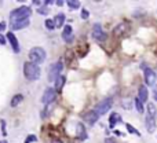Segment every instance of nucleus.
Listing matches in <instances>:
<instances>
[{"label": "nucleus", "mask_w": 157, "mask_h": 143, "mask_svg": "<svg viewBox=\"0 0 157 143\" xmlns=\"http://www.w3.org/2000/svg\"><path fill=\"white\" fill-rule=\"evenodd\" d=\"M30 15H32V8L28 6H21V7H18V8H15L14 11H11L10 21H11V23H13V22H17V21L29 20Z\"/></svg>", "instance_id": "nucleus-1"}, {"label": "nucleus", "mask_w": 157, "mask_h": 143, "mask_svg": "<svg viewBox=\"0 0 157 143\" xmlns=\"http://www.w3.org/2000/svg\"><path fill=\"white\" fill-rule=\"evenodd\" d=\"M23 75L28 80L30 81H35L37 78L40 77V68L32 62H25V65H23Z\"/></svg>", "instance_id": "nucleus-2"}, {"label": "nucleus", "mask_w": 157, "mask_h": 143, "mask_svg": "<svg viewBox=\"0 0 157 143\" xmlns=\"http://www.w3.org/2000/svg\"><path fill=\"white\" fill-rule=\"evenodd\" d=\"M46 56H47V54L42 47H33V48L29 51V59H30L32 63H35V65L43 63V62L46 61Z\"/></svg>", "instance_id": "nucleus-3"}, {"label": "nucleus", "mask_w": 157, "mask_h": 143, "mask_svg": "<svg viewBox=\"0 0 157 143\" xmlns=\"http://www.w3.org/2000/svg\"><path fill=\"white\" fill-rule=\"evenodd\" d=\"M63 69V63L61 61L55 62L50 66V70H48V80L50 81H55L57 78L61 76V72Z\"/></svg>", "instance_id": "nucleus-4"}, {"label": "nucleus", "mask_w": 157, "mask_h": 143, "mask_svg": "<svg viewBox=\"0 0 157 143\" xmlns=\"http://www.w3.org/2000/svg\"><path fill=\"white\" fill-rule=\"evenodd\" d=\"M112 103H113V99H112L110 96H108V98H105L103 101H101L97 106H95V109L94 110L97 111V113L99 114V116H102V114H105V113H108L109 110H110V107H112Z\"/></svg>", "instance_id": "nucleus-5"}, {"label": "nucleus", "mask_w": 157, "mask_h": 143, "mask_svg": "<svg viewBox=\"0 0 157 143\" xmlns=\"http://www.w3.org/2000/svg\"><path fill=\"white\" fill-rule=\"evenodd\" d=\"M143 77H145V84L147 87H152V85L156 84V80H157V76H156V72L150 68H146L143 72Z\"/></svg>", "instance_id": "nucleus-6"}, {"label": "nucleus", "mask_w": 157, "mask_h": 143, "mask_svg": "<svg viewBox=\"0 0 157 143\" xmlns=\"http://www.w3.org/2000/svg\"><path fill=\"white\" fill-rule=\"evenodd\" d=\"M92 37L97 41H105L106 40V33L103 32L101 23H98V22L94 23V26H92Z\"/></svg>", "instance_id": "nucleus-7"}, {"label": "nucleus", "mask_w": 157, "mask_h": 143, "mask_svg": "<svg viewBox=\"0 0 157 143\" xmlns=\"http://www.w3.org/2000/svg\"><path fill=\"white\" fill-rule=\"evenodd\" d=\"M55 98H57L55 88H47L46 91H44V94H43V96H42V102L44 105H50L55 101Z\"/></svg>", "instance_id": "nucleus-8"}, {"label": "nucleus", "mask_w": 157, "mask_h": 143, "mask_svg": "<svg viewBox=\"0 0 157 143\" xmlns=\"http://www.w3.org/2000/svg\"><path fill=\"white\" fill-rule=\"evenodd\" d=\"M83 118H84V121L87 124H90V125H94V124L98 121L99 114L97 113L95 110H90V111H87V113L83 116Z\"/></svg>", "instance_id": "nucleus-9"}, {"label": "nucleus", "mask_w": 157, "mask_h": 143, "mask_svg": "<svg viewBox=\"0 0 157 143\" xmlns=\"http://www.w3.org/2000/svg\"><path fill=\"white\" fill-rule=\"evenodd\" d=\"M8 41H10V44H11V47H13V50H14V52H20V46H18V40H17V37L14 36V33L13 32H8L7 33V37H6Z\"/></svg>", "instance_id": "nucleus-10"}, {"label": "nucleus", "mask_w": 157, "mask_h": 143, "mask_svg": "<svg viewBox=\"0 0 157 143\" xmlns=\"http://www.w3.org/2000/svg\"><path fill=\"white\" fill-rule=\"evenodd\" d=\"M62 37L63 40H65L66 43H70L73 39V29L70 25H65V28H63L62 30Z\"/></svg>", "instance_id": "nucleus-11"}, {"label": "nucleus", "mask_w": 157, "mask_h": 143, "mask_svg": "<svg viewBox=\"0 0 157 143\" xmlns=\"http://www.w3.org/2000/svg\"><path fill=\"white\" fill-rule=\"evenodd\" d=\"M145 124H146V131L147 132L153 133L156 131V118L150 117V116H146L145 118Z\"/></svg>", "instance_id": "nucleus-12"}, {"label": "nucleus", "mask_w": 157, "mask_h": 143, "mask_svg": "<svg viewBox=\"0 0 157 143\" xmlns=\"http://www.w3.org/2000/svg\"><path fill=\"white\" fill-rule=\"evenodd\" d=\"M139 94H138V99L142 102V103H145V102H147V96H149V92H147V87L146 85H141L139 87Z\"/></svg>", "instance_id": "nucleus-13"}, {"label": "nucleus", "mask_w": 157, "mask_h": 143, "mask_svg": "<svg viewBox=\"0 0 157 143\" xmlns=\"http://www.w3.org/2000/svg\"><path fill=\"white\" fill-rule=\"evenodd\" d=\"M29 25V20H22V21H17V22L11 23V29L13 30H21L23 28Z\"/></svg>", "instance_id": "nucleus-14"}, {"label": "nucleus", "mask_w": 157, "mask_h": 143, "mask_svg": "<svg viewBox=\"0 0 157 143\" xmlns=\"http://www.w3.org/2000/svg\"><path fill=\"white\" fill-rule=\"evenodd\" d=\"M125 29H127V23H125V22H120L115 28V29H113V35H115L116 37H120V36L125 32Z\"/></svg>", "instance_id": "nucleus-15"}, {"label": "nucleus", "mask_w": 157, "mask_h": 143, "mask_svg": "<svg viewBox=\"0 0 157 143\" xmlns=\"http://www.w3.org/2000/svg\"><path fill=\"white\" fill-rule=\"evenodd\" d=\"M121 121V117L119 113H112L110 117H109V125H110V128H115L116 124L120 123Z\"/></svg>", "instance_id": "nucleus-16"}, {"label": "nucleus", "mask_w": 157, "mask_h": 143, "mask_svg": "<svg viewBox=\"0 0 157 143\" xmlns=\"http://www.w3.org/2000/svg\"><path fill=\"white\" fill-rule=\"evenodd\" d=\"M22 101H23V95H22V94H17V95H14L13 99H11V102H10L11 107H17Z\"/></svg>", "instance_id": "nucleus-17"}, {"label": "nucleus", "mask_w": 157, "mask_h": 143, "mask_svg": "<svg viewBox=\"0 0 157 143\" xmlns=\"http://www.w3.org/2000/svg\"><path fill=\"white\" fill-rule=\"evenodd\" d=\"M156 114H157V109H156V105L153 102H149L147 103V116L156 118Z\"/></svg>", "instance_id": "nucleus-18"}, {"label": "nucleus", "mask_w": 157, "mask_h": 143, "mask_svg": "<svg viewBox=\"0 0 157 143\" xmlns=\"http://www.w3.org/2000/svg\"><path fill=\"white\" fill-rule=\"evenodd\" d=\"M77 136L78 139H87V132H85V128L83 124H77Z\"/></svg>", "instance_id": "nucleus-19"}, {"label": "nucleus", "mask_w": 157, "mask_h": 143, "mask_svg": "<svg viewBox=\"0 0 157 143\" xmlns=\"http://www.w3.org/2000/svg\"><path fill=\"white\" fill-rule=\"evenodd\" d=\"M65 81H66L65 76H59V77L55 80V91H61L63 84H65Z\"/></svg>", "instance_id": "nucleus-20"}, {"label": "nucleus", "mask_w": 157, "mask_h": 143, "mask_svg": "<svg viewBox=\"0 0 157 143\" xmlns=\"http://www.w3.org/2000/svg\"><path fill=\"white\" fill-rule=\"evenodd\" d=\"M65 22V14H58V15L54 18V23H55V28H61Z\"/></svg>", "instance_id": "nucleus-21"}, {"label": "nucleus", "mask_w": 157, "mask_h": 143, "mask_svg": "<svg viewBox=\"0 0 157 143\" xmlns=\"http://www.w3.org/2000/svg\"><path fill=\"white\" fill-rule=\"evenodd\" d=\"M135 107H137V110H138V113H143L145 111V107H143V103H142L139 99H135Z\"/></svg>", "instance_id": "nucleus-22"}, {"label": "nucleus", "mask_w": 157, "mask_h": 143, "mask_svg": "<svg viewBox=\"0 0 157 143\" xmlns=\"http://www.w3.org/2000/svg\"><path fill=\"white\" fill-rule=\"evenodd\" d=\"M68 6H69V8H72V10H77L78 7H80V2H75V0H69V2H68Z\"/></svg>", "instance_id": "nucleus-23"}, {"label": "nucleus", "mask_w": 157, "mask_h": 143, "mask_svg": "<svg viewBox=\"0 0 157 143\" xmlns=\"http://www.w3.org/2000/svg\"><path fill=\"white\" fill-rule=\"evenodd\" d=\"M44 25H46V28L48 30H54V29H55V23H54V20H46Z\"/></svg>", "instance_id": "nucleus-24"}, {"label": "nucleus", "mask_w": 157, "mask_h": 143, "mask_svg": "<svg viewBox=\"0 0 157 143\" xmlns=\"http://www.w3.org/2000/svg\"><path fill=\"white\" fill-rule=\"evenodd\" d=\"M125 127H127V129H128V132H131V133H134V135H138V136H141V133H139V131L138 129H135L131 124H125Z\"/></svg>", "instance_id": "nucleus-25"}, {"label": "nucleus", "mask_w": 157, "mask_h": 143, "mask_svg": "<svg viewBox=\"0 0 157 143\" xmlns=\"http://www.w3.org/2000/svg\"><path fill=\"white\" fill-rule=\"evenodd\" d=\"M88 17H90V13L83 8V10H82V18H83V20H88Z\"/></svg>", "instance_id": "nucleus-26"}, {"label": "nucleus", "mask_w": 157, "mask_h": 143, "mask_svg": "<svg viewBox=\"0 0 157 143\" xmlns=\"http://www.w3.org/2000/svg\"><path fill=\"white\" fill-rule=\"evenodd\" d=\"M37 140V138L35 136V135H29V136H28V139L25 140V143H30V142H36Z\"/></svg>", "instance_id": "nucleus-27"}, {"label": "nucleus", "mask_w": 157, "mask_h": 143, "mask_svg": "<svg viewBox=\"0 0 157 143\" xmlns=\"http://www.w3.org/2000/svg\"><path fill=\"white\" fill-rule=\"evenodd\" d=\"M37 13H39V14H44V15H47V14H48V8H46V7H43V8H39V10H37Z\"/></svg>", "instance_id": "nucleus-28"}, {"label": "nucleus", "mask_w": 157, "mask_h": 143, "mask_svg": "<svg viewBox=\"0 0 157 143\" xmlns=\"http://www.w3.org/2000/svg\"><path fill=\"white\" fill-rule=\"evenodd\" d=\"M105 143H117V140L115 138H106L105 139Z\"/></svg>", "instance_id": "nucleus-29"}, {"label": "nucleus", "mask_w": 157, "mask_h": 143, "mask_svg": "<svg viewBox=\"0 0 157 143\" xmlns=\"http://www.w3.org/2000/svg\"><path fill=\"white\" fill-rule=\"evenodd\" d=\"M0 44H2V46H3V44H6V37H4V36H2V35H0Z\"/></svg>", "instance_id": "nucleus-30"}, {"label": "nucleus", "mask_w": 157, "mask_h": 143, "mask_svg": "<svg viewBox=\"0 0 157 143\" xmlns=\"http://www.w3.org/2000/svg\"><path fill=\"white\" fill-rule=\"evenodd\" d=\"M6 29V22H0V30Z\"/></svg>", "instance_id": "nucleus-31"}, {"label": "nucleus", "mask_w": 157, "mask_h": 143, "mask_svg": "<svg viewBox=\"0 0 157 143\" xmlns=\"http://www.w3.org/2000/svg\"><path fill=\"white\" fill-rule=\"evenodd\" d=\"M2 125H3V127H2V129H3V133L6 135V123H4V121H2Z\"/></svg>", "instance_id": "nucleus-32"}, {"label": "nucleus", "mask_w": 157, "mask_h": 143, "mask_svg": "<svg viewBox=\"0 0 157 143\" xmlns=\"http://www.w3.org/2000/svg\"><path fill=\"white\" fill-rule=\"evenodd\" d=\"M51 143H62V142H61L59 139H52V140H51Z\"/></svg>", "instance_id": "nucleus-33"}, {"label": "nucleus", "mask_w": 157, "mask_h": 143, "mask_svg": "<svg viewBox=\"0 0 157 143\" xmlns=\"http://www.w3.org/2000/svg\"><path fill=\"white\" fill-rule=\"evenodd\" d=\"M154 101H157V88L154 90Z\"/></svg>", "instance_id": "nucleus-34"}, {"label": "nucleus", "mask_w": 157, "mask_h": 143, "mask_svg": "<svg viewBox=\"0 0 157 143\" xmlns=\"http://www.w3.org/2000/svg\"><path fill=\"white\" fill-rule=\"evenodd\" d=\"M0 143H7V142H6V140H0Z\"/></svg>", "instance_id": "nucleus-35"}]
</instances>
